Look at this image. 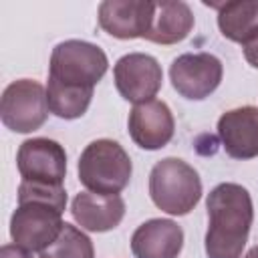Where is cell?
<instances>
[{
  "label": "cell",
  "mask_w": 258,
  "mask_h": 258,
  "mask_svg": "<svg viewBox=\"0 0 258 258\" xmlns=\"http://www.w3.org/2000/svg\"><path fill=\"white\" fill-rule=\"evenodd\" d=\"M208 258H242L254 220L250 191L240 183H218L206 200Z\"/></svg>",
  "instance_id": "cell-1"
},
{
  "label": "cell",
  "mask_w": 258,
  "mask_h": 258,
  "mask_svg": "<svg viewBox=\"0 0 258 258\" xmlns=\"http://www.w3.org/2000/svg\"><path fill=\"white\" fill-rule=\"evenodd\" d=\"M79 181L93 194L117 196L121 194L133 173L131 157L113 139L91 141L77 163Z\"/></svg>",
  "instance_id": "cell-2"
},
{
  "label": "cell",
  "mask_w": 258,
  "mask_h": 258,
  "mask_svg": "<svg viewBox=\"0 0 258 258\" xmlns=\"http://www.w3.org/2000/svg\"><path fill=\"white\" fill-rule=\"evenodd\" d=\"M149 196L161 212L169 216H185L202 198V179L183 159L165 157L151 167Z\"/></svg>",
  "instance_id": "cell-3"
},
{
  "label": "cell",
  "mask_w": 258,
  "mask_h": 258,
  "mask_svg": "<svg viewBox=\"0 0 258 258\" xmlns=\"http://www.w3.org/2000/svg\"><path fill=\"white\" fill-rule=\"evenodd\" d=\"M109 69L107 54L97 44L85 40H64L52 48L50 64H48V81L95 89V85L103 79Z\"/></svg>",
  "instance_id": "cell-4"
},
{
  "label": "cell",
  "mask_w": 258,
  "mask_h": 258,
  "mask_svg": "<svg viewBox=\"0 0 258 258\" xmlns=\"http://www.w3.org/2000/svg\"><path fill=\"white\" fill-rule=\"evenodd\" d=\"M48 111L46 89L34 79H18L10 83L0 99V119L16 133H32L40 129Z\"/></svg>",
  "instance_id": "cell-5"
},
{
  "label": "cell",
  "mask_w": 258,
  "mask_h": 258,
  "mask_svg": "<svg viewBox=\"0 0 258 258\" xmlns=\"http://www.w3.org/2000/svg\"><path fill=\"white\" fill-rule=\"evenodd\" d=\"M62 212L42 202L18 204L10 218V236L16 246L28 252L46 250L62 232Z\"/></svg>",
  "instance_id": "cell-6"
},
{
  "label": "cell",
  "mask_w": 258,
  "mask_h": 258,
  "mask_svg": "<svg viewBox=\"0 0 258 258\" xmlns=\"http://www.w3.org/2000/svg\"><path fill=\"white\" fill-rule=\"evenodd\" d=\"M222 75V60L210 52H185L177 56L169 67L173 89L191 101L210 97L220 87Z\"/></svg>",
  "instance_id": "cell-7"
},
{
  "label": "cell",
  "mask_w": 258,
  "mask_h": 258,
  "mask_svg": "<svg viewBox=\"0 0 258 258\" xmlns=\"http://www.w3.org/2000/svg\"><path fill=\"white\" fill-rule=\"evenodd\" d=\"M16 165L22 181L62 185L67 175V153L64 147L54 139L32 137L20 143Z\"/></svg>",
  "instance_id": "cell-8"
},
{
  "label": "cell",
  "mask_w": 258,
  "mask_h": 258,
  "mask_svg": "<svg viewBox=\"0 0 258 258\" xmlns=\"http://www.w3.org/2000/svg\"><path fill=\"white\" fill-rule=\"evenodd\" d=\"M113 79L119 95L129 103L151 101L163 83V71L155 56L145 52L123 54L113 67Z\"/></svg>",
  "instance_id": "cell-9"
},
{
  "label": "cell",
  "mask_w": 258,
  "mask_h": 258,
  "mask_svg": "<svg viewBox=\"0 0 258 258\" xmlns=\"http://www.w3.org/2000/svg\"><path fill=\"white\" fill-rule=\"evenodd\" d=\"M155 2L147 0H105L99 4V26L121 40L145 38L151 26Z\"/></svg>",
  "instance_id": "cell-10"
},
{
  "label": "cell",
  "mask_w": 258,
  "mask_h": 258,
  "mask_svg": "<svg viewBox=\"0 0 258 258\" xmlns=\"http://www.w3.org/2000/svg\"><path fill=\"white\" fill-rule=\"evenodd\" d=\"M127 127L135 145L147 151H155L171 141L175 131V121L169 107L163 101L151 99L131 109Z\"/></svg>",
  "instance_id": "cell-11"
},
{
  "label": "cell",
  "mask_w": 258,
  "mask_h": 258,
  "mask_svg": "<svg viewBox=\"0 0 258 258\" xmlns=\"http://www.w3.org/2000/svg\"><path fill=\"white\" fill-rule=\"evenodd\" d=\"M218 137L234 159L258 157V107H236L218 119Z\"/></svg>",
  "instance_id": "cell-12"
},
{
  "label": "cell",
  "mask_w": 258,
  "mask_h": 258,
  "mask_svg": "<svg viewBox=\"0 0 258 258\" xmlns=\"http://www.w3.org/2000/svg\"><path fill=\"white\" fill-rule=\"evenodd\" d=\"M181 248L183 230L167 218L147 220L131 236V252L135 258H177Z\"/></svg>",
  "instance_id": "cell-13"
},
{
  "label": "cell",
  "mask_w": 258,
  "mask_h": 258,
  "mask_svg": "<svg viewBox=\"0 0 258 258\" xmlns=\"http://www.w3.org/2000/svg\"><path fill=\"white\" fill-rule=\"evenodd\" d=\"M71 214L75 222L87 232H109L117 228L125 216V202L117 196H103L93 191H79L73 198Z\"/></svg>",
  "instance_id": "cell-14"
},
{
  "label": "cell",
  "mask_w": 258,
  "mask_h": 258,
  "mask_svg": "<svg viewBox=\"0 0 258 258\" xmlns=\"http://www.w3.org/2000/svg\"><path fill=\"white\" fill-rule=\"evenodd\" d=\"M191 28H194V12L185 2L181 0L155 2L151 26L149 32L145 34V40L165 46L177 44L191 32Z\"/></svg>",
  "instance_id": "cell-15"
},
{
  "label": "cell",
  "mask_w": 258,
  "mask_h": 258,
  "mask_svg": "<svg viewBox=\"0 0 258 258\" xmlns=\"http://www.w3.org/2000/svg\"><path fill=\"white\" fill-rule=\"evenodd\" d=\"M210 6L218 10V28L228 40L244 46L258 36V0H230Z\"/></svg>",
  "instance_id": "cell-16"
},
{
  "label": "cell",
  "mask_w": 258,
  "mask_h": 258,
  "mask_svg": "<svg viewBox=\"0 0 258 258\" xmlns=\"http://www.w3.org/2000/svg\"><path fill=\"white\" fill-rule=\"evenodd\" d=\"M93 99V89L83 87H69L54 81L46 85V101L52 115L60 119H79L87 113Z\"/></svg>",
  "instance_id": "cell-17"
},
{
  "label": "cell",
  "mask_w": 258,
  "mask_h": 258,
  "mask_svg": "<svg viewBox=\"0 0 258 258\" xmlns=\"http://www.w3.org/2000/svg\"><path fill=\"white\" fill-rule=\"evenodd\" d=\"M40 258H95L91 238L73 224L64 222L58 238L40 252Z\"/></svg>",
  "instance_id": "cell-18"
},
{
  "label": "cell",
  "mask_w": 258,
  "mask_h": 258,
  "mask_svg": "<svg viewBox=\"0 0 258 258\" xmlns=\"http://www.w3.org/2000/svg\"><path fill=\"white\" fill-rule=\"evenodd\" d=\"M24 202H42L58 212H64L67 208V191L62 185H46V183H32V181H20L18 185V204Z\"/></svg>",
  "instance_id": "cell-19"
},
{
  "label": "cell",
  "mask_w": 258,
  "mask_h": 258,
  "mask_svg": "<svg viewBox=\"0 0 258 258\" xmlns=\"http://www.w3.org/2000/svg\"><path fill=\"white\" fill-rule=\"evenodd\" d=\"M0 258H32V252H28L16 244H4L0 248Z\"/></svg>",
  "instance_id": "cell-20"
},
{
  "label": "cell",
  "mask_w": 258,
  "mask_h": 258,
  "mask_svg": "<svg viewBox=\"0 0 258 258\" xmlns=\"http://www.w3.org/2000/svg\"><path fill=\"white\" fill-rule=\"evenodd\" d=\"M242 48H244V56H246V60H248L254 69H258V36H256L254 40L246 42Z\"/></svg>",
  "instance_id": "cell-21"
},
{
  "label": "cell",
  "mask_w": 258,
  "mask_h": 258,
  "mask_svg": "<svg viewBox=\"0 0 258 258\" xmlns=\"http://www.w3.org/2000/svg\"><path fill=\"white\" fill-rule=\"evenodd\" d=\"M244 258H258V244L256 246H252L248 252H246V256Z\"/></svg>",
  "instance_id": "cell-22"
}]
</instances>
